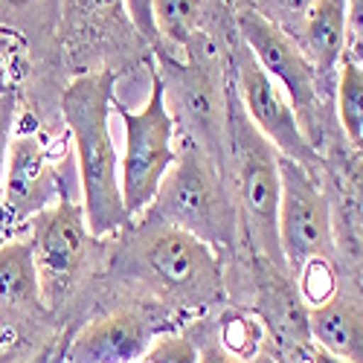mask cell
<instances>
[{"mask_svg":"<svg viewBox=\"0 0 363 363\" xmlns=\"http://www.w3.org/2000/svg\"><path fill=\"white\" fill-rule=\"evenodd\" d=\"M116 73L111 67L76 76L62 94V116L73 140L79 174V201L94 238L119 235L128 224V213L119 186V155L111 131L116 102Z\"/></svg>","mask_w":363,"mask_h":363,"instance_id":"1","label":"cell"},{"mask_svg":"<svg viewBox=\"0 0 363 363\" xmlns=\"http://www.w3.org/2000/svg\"><path fill=\"white\" fill-rule=\"evenodd\" d=\"M143 216L186 230L213 250L233 247L235 241V203L227 189V174L192 137H180L177 157Z\"/></svg>","mask_w":363,"mask_h":363,"instance_id":"2","label":"cell"},{"mask_svg":"<svg viewBox=\"0 0 363 363\" xmlns=\"http://www.w3.org/2000/svg\"><path fill=\"white\" fill-rule=\"evenodd\" d=\"M128 250V270L140 274L160 296L180 306H213L224 299V270L218 253L198 235L140 216Z\"/></svg>","mask_w":363,"mask_h":363,"instance_id":"3","label":"cell"},{"mask_svg":"<svg viewBox=\"0 0 363 363\" xmlns=\"http://www.w3.org/2000/svg\"><path fill=\"white\" fill-rule=\"evenodd\" d=\"M227 155L238 206L247 230L267 262L285 267L279 245V151L270 145L247 119L245 108L227 87Z\"/></svg>","mask_w":363,"mask_h":363,"instance_id":"4","label":"cell"},{"mask_svg":"<svg viewBox=\"0 0 363 363\" xmlns=\"http://www.w3.org/2000/svg\"><path fill=\"white\" fill-rule=\"evenodd\" d=\"M148 73L151 87L140 111L125 108L119 99L113 102V113L123 119L125 131V145L119 155V186H123V203L131 221L155 203L163 177L177 157L174 113L166 102V87L155 62H148Z\"/></svg>","mask_w":363,"mask_h":363,"instance_id":"5","label":"cell"},{"mask_svg":"<svg viewBox=\"0 0 363 363\" xmlns=\"http://www.w3.org/2000/svg\"><path fill=\"white\" fill-rule=\"evenodd\" d=\"M233 26L238 38L256 55V62L264 67V73L285 90L302 134L320 155V137L328 125V113H325L328 94L317 70L311 67L308 55L302 52L296 38H291L285 29L270 23L264 15H259L250 6H238L233 12Z\"/></svg>","mask_w":363,"mask_h":363,"instance_id":"6","label":"cell"},{"mask_svg":"<svg viewBox=\"0 0 363 363\" xmlns=\"http://www.w3.org/2000/svg\"><path fill=\"white\" fill-rule=\"evenodd\" d=\"M279 245L288 274H302L311 262H331V201L320 186L317 172L279 155Z\"/></svg>","mask_w":363,"mask_h":363,"instance_id":"7","label":"cell"},{"mask_svg":"<svg viewBox=\"0 0 363 363\" xmlns=\"http://www.w3.org/2000/svg\"><path fill=\"white\" fill-rule=\"evenodd\" d=\"M233 55V94L245 108L247 119L259 128V134L274 145L282 157L296 160L311 172L323 169V155H317L314 145L306 140L299 128V119L285 96V90L264 73V67L256 62V55L247 50V44L238 38H233L230 47Z\"/></svg>","mask_w":363,"mask_h":363,"instance_id":"8","label":"cell"},{"mask_svg":"<svg viewBox=\"0 0 363 363\" xmlns=\"http://www.w3.org/2000/svg\"><path fill=\"white\" fill-rule=\"evenodd\" d=\"M62 198L70 195L65 192L62 174L50 157L41 131L35 125L26 131H15L9 143L4 192H0V218L9 221L12 227L29 224Z\"/></svg>","mask_w":363,"mask_h":363,"instance_id":"9","label":"cell"},{"mask_svg":"<svg viewBox=\"0 0 363 363\" xmlns=\"http://www.w3.org/2000/svg\"><path fill=\"white\" fill-rule=\"evenodd\" d=\"M26 238L33 241L41 288L47 296L70 288L87 256V238L94 235L87 230L82 201L62 198L55 206L44 209L41 216L29 221Z\"/></svg>","mask_w":363,"mask_h":363,"instance_id":"10","label":"cell"},{"mask_svg":"<svg viewBox=\"0 0 363 363\" xmlns=\"http://www.w3.org/2000/svg\"><path fill=\"white\" fill-rule=\"evenodd\" d=\"M155 337V325L143 311H116L79 331L67 363H143Z\"/></svg>","mask_w":363,"mask_h":363,"instance_id":"11","label":"cell"},{"mask_svg":"<svg viewBox=\"0 0 363 363\" xmlns=\"http://www.w3.org/2000/svg\"><path fill=\"white\" fill-rule=\"evenodd\" d=\"M296 44L308 55L323 84L337 76L349 44V0H314L302 18Z\"/></svg>","mask_w":363,"mask_h":363,"instance_id":"12","label":"cell"},{"mask_svg":"<svg viewBox=\"0 0 363 363\" xmlns=\"http://www.w3.org/2000/svg\"><path fill=\"white\" fill-rule=\"evenodd\" d=\"M308 331L325 354L340 363H363V296L335 294L308 314Z\"/></svg>","mask_w":363,"mask_h":363,"instance_id":"13","label":"cell"},{"mask_svg":"<svg viewBox=\"0 0 363 363\" xmlns=\"http://www.w3.org/2000/svg\"><path fill=\"white\" fill-rule=\"evenodd\" d=\"M44 302V288L26 235L0 241V311H35Z\"/></svg>","mask_w":363,"mask_h":363,"instance_id":"14","label":"cell"},{"mask_svg":"<svg viewBox=\"0 0 363 363\" xmlns=\"http://www.w3.org/2000/svg\"><path fill=\"white\" fill-rule=\"evenodd\" d=\"M206 0H155V23L169 50H184L198 33ZM160 47V44H157Z\"/></svg>","mask_w":363,"mask_h":363,"instance_id":"15","label":"cell"},{"mask_svg":"<svg viewBox=\"0 0 363 363\" xmlns=\"http://www.w3.org/2000/svg\"><path fill=\"white\" fill-rule=\"evenodd\" d=\"M335 113L346 140L357 148L363 137V67L343 55L335 79Z\"/></svg>","mask_w":363,"mask_h":363,"instance_id":"16","label":"cell"},{"mask_svg":"<svg viewBox=\"0 0 363 363\" xmlns=\"http://www.w3.org/2000/svg\"><path fill=\"white\" fill-rule=\"evenodd\" d=\"M314 0H247V6L256 9L259 15H264L270 23H277L279 29L291 38L299 35V26H302V18L311 9Z\"/></svg>","mask_w":363,"mask_h":363,"instance_id":"17","label":"cell"},{"mask_svg":"<svg viewBox=\"0 0 363 363\" xmlns=\"http://www.w3.org/2000/svg\"><path fill=\"white\" fill-rule=\"evenodd\" d=\"M143 363H201V349L186 335L169 331L151 340Z\"/></svg>","mask_w":363,"mask_h":363,"instance_id":"18","label":"cell"},{"mask_svg":"<svg viewBox=\"0 0 363 363\" xmlns=\"http://www.w3.org/2000/svg\"><path fill=\"white\" fill-rule=\"evenodd\" d=\"M221 349L233 360H247L259 349L256 325L247 317H227L221 323Z\"/></svg>","mask_w":363,"mask_h":363,"instance_id":"19","label":"cell"},{"mask_svg":"<svg viewBox=\"0 0 363 363\" xmlns=\"http://www.w3.org/2000/svg\"><path fill=\"white\" fill-rule=\"evenodd\" d=\"M21 116V102L15 87H9L4 99H0V192H4V177H6V160H9V143Z\"/></svg>","mask_w":363,"mask_h":363,"instance_id":"20","label":"cell"},{"mask_svg":"<svg viewBox=\"0 0 363 363\" xmlns=\"http://www.w3.org/2000/svg\"><path fill=\"white\" fill-rule=\"evenodd\" d=\"M125 4V15L131 21V26L137 29V35L157 47L160 44V35H157V23H155V0H123Z\"/></svg>","mask_w":363,"mask_h":363,"instance_id":"21","label":"cell"},{"mask_svg":"<svg viewBox=\"0 0 363 363\" xmlns=\"http://www.w3.org/2000/svg\"><path fill=\"white\" fill-rule=\"evenodd\" d=\"M346 186H349V198L354 203V209L363 216V155L357 151V157L349 160L346 166Z\"/></svg>","mask_w":363,"mask_h":363,"instance_id":"22","label":"cell"},{"mask_svg":"<svg viewBox=\"0 0 363 363\" xmlns=\"http://www.w3.org/2000/svg\"><path fill=\"white\" fill-rule=\"evenodd\" d=\"M55 0H0V12L4 15H35V12H44L47 6H52Z\"/></svg>","mask_w":363,"mask_h":363,"instance_id":"23","label":"cell"},{"mask_svg":"<svg viewBox=\"0 0 363 363\" xmlns=\"http://www.w3.org/2000/svg\"><path fill=\"white\" fill-rule=\"evenodd\" d=\"M349 35H363V0H349Z\"/></svg>","mask_w":363,"mask_h":363,"instance_id":"24","label":"cell"},{"mask_svg":"<svg viewBox=\"0 0 363 363\" xmlns=\"http://www.w3.org/2000/svg\"><path fill=\"white\" fill-rule=\"evenodd\" d=\"M201 363H238V360H233L221 346H206L201 349Z\"/></svg>","mask_w":363,"mask_h":363,"instance_id":"25","label":"cell"},{"mask_svg":"<svg viewBox=\"0 0 363 363\" xmlns=\"http://www.w3.org/2000/svg\"><path fill=\"white\" fill-rule=\"evenodd\" d=\"M346 58H352L354 65H360V67H363V35L349 38V44H346Z\"/></svg>","mask_w":363,"mask_h":363,"instance_id":"26","label":"cell"},{"mask_svg":"<svg viewBox=\"0 0 363 363\" xmlns=\"http://www.w3.org/2000/svg\"><path fill=\"white\" fill-rule=\"evenodd\" d=\"M12 50H15V38L6 35V33H0V70H6V62H9Z\"/></svg>","mask_w":363,"mask_h":363,"instance_id":"27","label":"cell"},{"mask_svg":"<svg viewBox=\"0 0 363 363\" xmlns=\"http://www.w3.org/2000/svg\"><path fill=\"white\" fill-rule=\"evenodd\" d=\"M12 84H9V79H6V70H0V99H4V94L9 90Z\"/></svg>","mask_w":363,"mask_h":363,"instance_id":"28","label":"cell"},{"mask_svg":"<svg viewBox=\"0 0 363 363\" xmlns=\"http://www.w3.org/2000/svg\"><path fill=\"white\" fill-rule=\"evenodd\" d=\"M357 235H360V250H363V224H360V233Z\"/></svg>","mask_w":363,"mask_h":363,"instance_id":"29","label":"cell"},{"mask_svg":"<svg viewBox=\"0 0 363 363\" xmlns=\"http://www.w3.org/2000/svg\"><path fill=\"white\" fill-rule=\"evenodd\" d=\"M357 151H360V155H363V137H360V143H357Z\"/></svg>","mask_w":363,"mask_h":363,"instance_id":"30","label":"cell"},{"mask_svg":"<svg viewBox=\"0 0 363 363\" xmlns=\"http://www.w3.org/2000/svg\"><path fill=\"white\" fill-rule=\"evenodd\" d=\"M360 296H363V285H360Z\"/></svg>","mask_w":363,"mask_h":363,"instance_id":"31","label":"cell"}]
</instances>
